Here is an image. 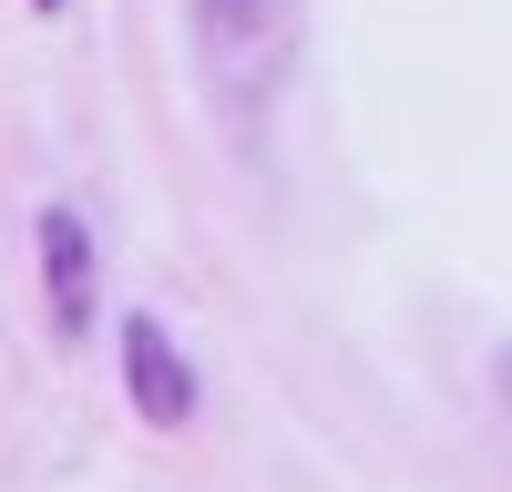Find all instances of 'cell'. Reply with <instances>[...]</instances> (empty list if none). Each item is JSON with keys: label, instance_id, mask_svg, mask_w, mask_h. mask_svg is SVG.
Masks as SVG:
<instances>
[{"label": "cell", "instance_id": "3957f363", "mask_svg": "<svg viewBox=\"0 0 512 492\" xmlns=\"http://www.w3.org/2000/svg\"><path fill=\"white\" fill-rule=\"evenodd\" d=\"M31 236H41V287H52V339H93V277H103L93 226L72 205H41Z\"/></svg>", "mask_w": 512, "mask_h": 492}, {"label": "cell", "instance_id": "7a4b0ae2", "mask_svg": "<svg viewBox=\"0 0 512 492\" xmlns=\"http://www.w3.org/2000/svg\"><path fill=\"white\" fill-rule=\"evenodd\" d=\"M113 359H123V390H134V410L154 431H185L195 421V400H205V380H195V359L175 349V328L164 318H123V339H113Z\"/></svg>", "mask_w": 512, "mask_h": 492}, {"label": "cell", "instance_id": "6da1fadb", "mask_svg": "<svg viewBox=\"0 0 512 492\" xmlns=\"http://www.w3.org/2000/svg\"><path fill=\"white\" fill-rule=\"evenodd\" d=\"M185 31H195V72L216 93V113L256 144L267 134V103L297 72V41H308L297 0H185Z\"/></svg>", "mask_w": 512, "mask_h": 492}, {"label": "cell", "instance_id": "277c9868", "mask_svg": "<svg viewBox=\"0 0 512 492\" xmlns=\"http://www.w3.org/2000/svg\"><path fill=\"white\" fill-rule=\"evenodd\" d=\"M492 380H502V400H512V349H502V369H492Z\"/></svg>", "mask_w": 512, "mask_h": 492}]
</instances>
